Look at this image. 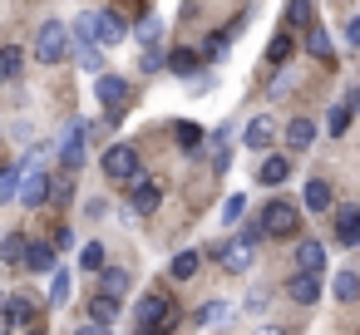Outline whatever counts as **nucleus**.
<instances>
[{
	"label": "nucleus",
	"mask_w": 360,
	"mask_h": 335,
	"mask_svg": "<svg viewBox=\"0 0 360 335\" xmlns=\"http://www.w3.org/2000/svg\"><path fill=\"white\" fill-rule=\"evenodd\" d=\"M70 45H75V35L65 30V20H45L40 35H35V60L40 65H60L70 55Z\"/></svg>",
	"instance_id": "nucleus-1"
},
{
	"label": "nucleus",
	"mask_w": 360,
	"mask_h": 335,
	"mask_svg": "<svg viewBox=\"0 0 360 335\" xmlns=\"http://www.w3.org/2000/svg\"><path fill=\"white\" fill-rule=\"evenodd\" d=\"M178 325V310L163 301V296H143L139 301V330H158V335H168Z\"/></svg>",
	"instance_id": "nucleus-2"
},
{
	"label": "nucleus",
	"mask_w": 360,
	"mask_h": 335,
	"mask_svg": "<svg viewBox=\"0 0 360 335\" xmlns=\"http://www.w3.org/2000/svg\"><path fill=\"white\" fill-rule=\"evenodd\" d=\"M104 178H114V183H134V178H139V153H134V143L104 148Z\"/></svg>",
	"instance_id": "nucleus-3"
},
{
	"label": "nucleus",
	"mask_w": 360,
	"mask_h": 335,
	"mask_svg": "<svg viewBox=\"0 0 360 335\" xmlns=\"http://www.w3.org/2000/svg\"><path fill=\"white\" fill-rule=\"evenodd\" d=\"M94 94H99V104H104L109 124H114V119H124V109H129V84H124L119 74H99Z\"/></svg>",
	"instance_id": "nucleus-4"
},
{
	"label": "nucleus",
	"mask_w": 360,
	"mask_h": 335,
	"mask_svg": "<svg viewBox=\"0 0 360 335\" xmlns=\"http://www.w3.org/2000/svg\"><path fill=\"white\" fill-rule=\"evenodd\" d=\"M262 227H266V237H291V232L301 227V217H296L291 202H271V207L262 212Z\"/></svg>",
	"instance_id": "nucleus-5"
},
{
	"label": "nucleus",
	"mask_w": 360,
	"mask_h": 335,
	"mask_svg": "<svg viewBox=\"0 0 360 335\" xmlns=\"http://www.w3.org/2000/svg\"><path fill=\"white\" fill-rule=\"evenodd\" d=\"M158 202H163V192H158V183H143V173L129 183V207L134 212H143V217H153L158 212Z\"/></svg>",
	"instance_id": "nucleus-6"
},
{
	"label": "nucleus",
	"mask_w": 360,
	"mask_h": 335,
	"mask_svg": "<svg viewBox=\"0 0 360 335\" xmlns=\"http://www.w3.org/2000/svg\"><path fill=\"white\" fill-rule=\"evenodd\" d=\"M252 256H257V242H252V237H237V242L222 247V266H227V271H247Z\"/></svg>",
	"instance_id": "nucleus-7"
},
{
	"label": "nucleus",
	"mask_w": 360,
	"mask_h": 335,
	"mask_svg": "<svg viewBox=\"0 0 360 335\" xmlns=\"http://www.w3.org/2000/svg\"><path fill=\"white\" fill-rule=\"evenodd\" d=\"M286 178H291V163H286L281 153H266L262 168H257V183H262V188H276V183H286Z\"/></svg>",
	"instance_id": "nucleus-8"
},
{
	"label": "nucleus",
	"mask_w": 360,
	"mask_h": 335,
	"mask_svg": "<svg viewBox=\"0 0 360 335\" xmlns=\"http://www.w3.org/2000/svg\"><path fill=\"white\" fill-rule=\"evenodd\" d=\"M286 296H291L296 306H311V301H321V281H316L311 271H301V276L286 281Z\"/></svg>",
	"instance_id": "nucleus-9"
},
{
	"label": "nucleus",
	"mask_w": 360,
	"mask_h": 335,
	"mask_svg": "<svg viewBox=\"0 0 360 335\" xmlns=\"http://www.w3.org/2000/svg\"><path fill=\"white\" fill-rule=\"evenodd\" d=\"M335 242L360 247V207H340L335 212Z\"/></svg>",
	"instance_id": "nucleus-10"
},
{
	"label": "nucleus",
	"mask_w": 360,
	"mask_h": 335,
	"mask_svg": "<svg viewBox=\"0 0 360 335\" xmlns=\"http://www.w3.org/2000/svg\"><path fill=\"white\" fill-rule=\"evenodd\" d=\"M84 133H89V124H75V129L65 133V143H60V158H65L70 168H79V163H84Z\"/></svg>",
	"instance_id": "nucleus-11"
},
{
	"label": "nucleus",
	"mask_w": 360,
	"mask_h": 335,
	"mask_svg": "<svg viewBox=\"0 0 360 335\" xmlns=\"http://www.w3.org/2000/svg\"><path fill=\"white\" fill-rule=\"evenodd\" d=\"M45 197H50V178H45L40 168H30V173H25V183H20V202H30V207H40Z\"/></svg>",
	"instance_id": "nucleus-12"
},
{
	"label": "nucleus",
	"mask_w": 360,
	"mask_h": 335,
	"mask_svg": "<svg viewBox=\"0 0 360 335\" xmlns=\"http://www.w3.org/2000/svg\"><path fill=\"white\" fill-rule=\"evenodd\" d=\"M129 286H134V276H129L124 266H104V271H99V291H104V296L119 301V296H129Z\"/></svg>",
	"instance_id": "nucleus-13"
},
{
	"label": "nucleus",
	"mask_w": 360,
	"mask_h": 335,
	"mask_svg": "<svg viewBox=\"0 0 360 335\" xmlns=\"http://www.w3.org/2000/svg\"><path fill=\"white\" fill-rule=\"evenodd\" d=\"M271 138H276V124H271L266 114H257V119L247 124V133H242V143H247V148H266Z\"/></svg>",
	"instance_id": "nucleus-14"
},
{
	"label": "nucleus",
	"mask_w": 360,
	"mask_h": 335,
	"mask_svg": "<svg viewBox=\"0 0 360 335\" xmlns=\"http://www.w3.org/2000/svg\"><path fill=\"white\" fill-rule=\"evenodd\" d=\"M25 261H30V271H60V266H55V261H60V247H55V242H30V256H25Z\"/></svg>",
	"instance_id": "nucleus-15"
},
{
	"label": "nucleus",
	"mask_w": 360,
	"mask_h": 335,
	"mask_svg": "<svg viewBox=\"0 0 360 335\" xmlns=\"http://www.w3.org/2000/svg\"><path fill=\"white\" fill-rule=\"evenodd\" d=\"M296 266L311 271V276H321V266H326V247H321V242H301V247H296Z\"/></svg>",
	"instance_id": "nucleus-16"
},
{
	"label": "nucleus",
	"mask_w": 360,
	"mask_h": 335,
	"mask_svg": "<svg viewBox=\"0 0 360 335\" xmlns=\"http://www.w3.org/2000/svg\"><path fill=\"white\" fill-rule=\"evenodd\" d=\"M70 55H75V65H79V70H89V74H99V65H104L94 40H75V45H70Z\"/></svg>",
	"instance_id": "nucleus-17"
},
{
	"label": "nucleus",
	"mask_w": 360,
	"mask_h": 335,
	"mask_svg": "<svg viewBox=\"0 0 360 335\" xmlns=\"http://www.w3.org/2000/svg\"><path fill=\"white\" fill-rule=\"evenodd\" d=\"M286 143H291L296 153L311 148V143H316V124H311V119H291V124H286Z\"/></svg>",
	"instance_id": "nucleus-18"
},
{
	"label": "nucleus",
	"mask_w": 360,
	"mask_h": 335,
	"mask_svg": "<svg viewBox=\"0 0 360 335\" xmlns=\"http://www.w3.org/2000/svg\"><path fill=\"white\" fill-rule=\"evenodd\" d=\"M330 291H335V301H360V271H335V281H330Z\"/></svg>",
	"instance_id": "nucleus-19"
},
{
	"label": "nucleus",
	"mask_w": 360,
	"mask_h": 335,
	"mask_svg": "<svg viewBox=\"0 0 360 335\" xmlns=\"http://www.w3.org/2000/svg\"><path fill=\"white\" fill-rule=\"evenodd\" d=\"M20 74H25V50L6 45V50H0V79H20Z\"/></svg>",
	"instance_id": "nucleus-20"
},
{
	"label": "nucleus",
	"mask_w": 360,
	"mask_h": 335,
	"mask_svg": "<svg viewBox=\"0 0 360 335\" xmlns=\"http://www.w3.org/2000/svg\"><path fill=\"white\" fill-rule=\"evenodd\" d=\"M25 256H30V242H25L20 232H11L6 242H0V261H6V266H20Z\"/></svg>",
	"instance_id": "nucleus-21"
},
{
	"label": "nucleus",
	"mask_w": 360,
	"mask_h": 335,
	"mask_svg": "<svg viewBox=\"0 0 360 335\" xmlns=\"http://www.w3.org/2000/svg\"><path fill=\"white\" fill-rule=\"evenodd\" d=\"M173 133H178V148H183V153H198V148L207 143V133H202V124H178Z\"/></svg>",
	"instance_id": "nucleus-22"
},
{
	"label": "nucleus",
	"mask_w": 360,
	"mask_h": 335,
	"mask_svg": "<svg viewBox=\"0 0 360 335\" xmlns=\"http://www.w3.org/2000/svg\"><path fill=\"white\" fill-rule=\"evenodd\" d=\"M124 35H129V25L119 15H99V45H119Z\"/></svg>",
	"instance_id": "nucleus-23"
},
{
	"label": "nucleus",
	"mask_w": 360,
	"mask_h": 335,
	"mask_svg": "<svg viewBox=\"0 0 360 335\" xmlns=\"http://www.w3.org/2000/svg\"><path fill=\"white\" fill-rule=\"evenodd\" d=\"M20 183H25L20 168H0V202H15L20 197Z\"/></svg>",
	"instance_id": "nucleus-24"
},
{
	"label": "nucleus",
	"mask_w": 360,
	"mask_h": 335,
	"mask_svg": "<svg viewBox=\"0 0 360 335\" xmlns=\"http://www.w3.org/2000/svg\"><path fill=\"white\" fill-rule=\"evenodd\" d=\"M306 207H311V212H326V207H330V188H326L321 178L306 183Z\"/></svg>",
	"instance_id": "nucleus-25"
},
{
	"label": "nucleus",
	"mask_w": 360,
	"mask_h": 335,
	"mask_svg": "<svg viewBox=\"0 0 360 335\" xmlns=\"http://www.w3.org/2000/svg\"><path fill=\"white\" fill-rule=\"evenodd\" d=\"M70 296H75V281H70V271L60 266V271H55V286H50V306H70Z\"/></svg>",
	"instance_id": "nucleus-26"
},
{
	"label": "nucleus",
	"mask_w": 360,
	"mask_h": 335,
	"mask_svg": "<svg viewBox=\"0 0 360 335\" xmlns=\"http://www.w3.org/2000/svg\"><path fill=\"white\" fill-rule=\"evenodd\" d=\"M139 40H143V50H153V45L163 40V20H158V15H143V20H139Z\"/></svg>",
	"instance_id": "nucleus-27"
},
{
	"label": "nucleus",
	"mask_w": 360,
	"mask_h": 335,
	"mask_svg": "<svg viewBox=\"0 0 360 335\" xmlns=\"http://www.w3.org/2000/svg\"><path fill=\"white\" fill-rule=\"evenodd\" d=\"M306 50H311V60H330V35H326L321 25H311V35H306Z\"/></svg>",
	"instance_id": "nucleus-28"
},
{
	"label": "nucleus",
	"mask_w": 360,
	"mask_h": 335,
	"mask_svg": "<svg viewBox=\"0 0 360 335\" xmlns=\"http://www.w3.org/2000/svg\"><path fill=\"white\" fill-rule=\"evenodd\" d=\"M168 70H173L178 79H188V74L198 70V55H193V50H173V55H168Z\"/></svg>",
	"instance_id": "nucleus-29"
},
{
	"label": "nucleus",
	"mask_w": 360,
	"mask_h": 335,
	"mask_svg": "<svg viewBox=\"0 0 360 335\" xmlns=\"http://www.w3.org/2000/svg\"><path fill=\"white\" fill-rule=\"evenodd\" d=\"M198 261H202L198 251H178V256H173V281H188V276H198Z\"/></svg>",
	"instance_id": "nucleus-30"
},
{
	"label": "nucleus",
	"mask_w": 360,
	"mask_h": 335,
	"mask_svg": "<svg viewBox=\"0 0 360 335\" xmlns=\"http://www.w3.org/2000/svg\"><path fill=\"white\" fill-rule=\"evenodd\" d=\"M114 315H119V301L99 291V296H94V320H99V325H114Z\"/></svg>",
	"instance_id": "nucleus-31"
},
{
	"label": "nucleus",
	"mask_w": 360,
	"mask_h": 335,
	"mask_svg": "<svg viewBox=\"0 0 360 335\" xmlns=\"http://www.w3.org/2000/svg\"><path fill=\"white\" fill-rule=\"evenodd\" d=\"M286 60H291V35H276L266 45V65H286Z\"/></svg>",
	"instance_id": "nucleus-32"
},
{
	"label": "nucleus",
	"mask_w": 360,
	"mask_h": 335,
	"mask_svg": "<svg viewBox=\"0 0 360 335\" xmlns=\"http://www.w3.org/2000/svg\"><path fill=\"white\" fill-rule=\"evenodd\" d=\"M286 25H306L311 30V0H291V6H286Z\"/></svg>",
	"instance_id": "nucleus-33"
},
{
	"label": "nucleus",
	"mask_w": 360,
	"mask_h": 335,
	"mask_svg": "<svg viewBox=\"0 0 360 335\" xmlns=\"http://www.w3.org/2000/svg\"><path fill=\"white\" fill-rule=\"evenodd\" d=\"M326 129H330V133L340 138V133L350 129V104H335V109H330V119H326Z\"/></svg>",
	"instance_id": "nucleus-34"
},
{
	"label": "nucleus",
	"mask_w": 360,
	"mask_h": 335,
	"mask_svg": "<svg viewBox=\"0 0 360 335\" xmlns=\"http://www.w3.org/2000/svg\"><path fill=\"white\" fill-rule=\"evenodd\" d=\"M139 65H143V74H158V70H168V55L153 45V50H143V60H139Z\"/></svg>",
	"instance_id": "nucleus-35"
},
{
	"label": "nucleus",
	"mask_w": 360,
	"mask_h": 335,
	"mask_svg": "<svg viewBox=\"0 0 360 335\" xmlns=\"http://www.w3.org/2000/svg\"><path fill=\"white\" fill-rule=\"evenodd\" d=\"M242 207H247V197H242V192H232V197L222 202V222H227V227H232V222H242Z\"/></svg>",
	"instance_id": "nucleus-36"
},
{
	"label": "nucleus",
	"mask_w": 360,
	"mask_h": 335,
	"mask_svg": "<svg viewBox=\"0 0 360 335\" xmlns=\"http://www.w3.org/2000/svg\"><path fill=\"white\" fill-rule=\"evenodd\" d=\"M79 261H84L89 271H104V247H99V242H89V247L79 251Z\"/></svg>",
	"instance_id": "nucleus-37"
},
{
	"label": "nucleus",
	"mask_w": 360,
	"mask_h": 335,
	"mask_svg": "<svg viewBox=\"0 0 360 335\" xmlns=\"http://www.w3.org/2000/svg\"><path fill=\"white\" fill-rule=\"evenodd\" d=\"M6 315H11L15 325H25V320H30V301H25V296H11V306H6Z\"/></svg>",
	"instance_id": "nucleus-38"
},
{
	"label": "nucleus",
	"mask_w": 360,
	"mask_h": 335,
	"mask_svg": "<svg viewBox=\"0 0 360 335\" xmlns=\"http://www.w3.org/2000/svg\"><path fill=\"white\" fill-rule=\"evenodd\" d=\"M227 315H232V306H227V301H212V306L202 310V325H222Z\"/></svg>",
	"instance_id": "nucleus-39"
},
{
	"label": "nucleus",
	"mask_w": 360,
	"mask_h": 335,
	"mask_svg": "<svg viewBox=\"0 0 360 335\" xmlns=\"http://www.w3.org/2000/svg\"><path fill=\"white\" fill-rule=\"evenodd\" d=\"M227 45H232V35H212V40L202 45V55H207V60H222V55H227Z\"/></svg>",
	"instance_id": "nucleus-40"
},
{
	"label": "nucleus",
	"mask_w": 360,
	"mask_h": 335,
	"mask_svg": "<svg viewBox=\"0 0 360 335\" xmlns=\"http://www.w3.org/2000/svg\"><path fill=\"white\" fill-rule=\"evenodd\" d=\"M55 247H60V251H70V247H75V232H70V227H60V232H55Z\"/></svg>",
	"instance_id": "nucleus-41"
},
{
	"label": "nucleus",
	"mask_w": 360,
	"mask_h": 335,
	"mask_svg": "<svg viewBox=\"0 0 360 335\" xmlns=\"http://www.w3.org/2000/svg\"><path fill=\"white\" fill-rule=\"evenodd\" d=\"M345 40H350V45H355V50H360V15H355V20H350V25H345Z\"/></svg>",
	"instance_id": "nucleus-42"
},
{
	"label": "nucleus",
	"mask_w": 360,
	"mask_h": 335,
	"mask_svg": "<svg viewBox=\"0 0 360 335\" xmlns=\"http://www.w3.org/2000/svg\"><path fill=\"white\" fill-rule=\"evenodd\" d=\"M79 335H109V330H104V325H99V320H89V325H84V330H79Z\"/></svg>",
	"instance_id": "nucleus-43"
},
{
	"label": "nucleus",
	"mask_w": 360,
	"mask_h": 335,
	"mask_svg": "<svg viewBox=\"0 0 360 335\" xmlns=\"http://www.w3.org/2000/svg\"><path fill=\"white\" fill-rule=\"evenodd\" d=\"M252 335H286L281 325H262V330H252Z\"/></svg>",
	"instance_id": "nucleus-44"
},
{
	"label": "nucleus",
	"mask_w": 360,
	"mask_h": 335,
	"mask_svg": "<svg viewBox=\"0 0 360 335\" xmlns=\"http://www.w3.org/2000/svg\"><path fill=\"white\" fill-rule=\"evenodd\" d=\"M6 306H11V296H6V291H0V310H6Z\"/></svg>",
	"instance_id": "nucleus-45"
},
{
	"label": "nucleus",
	"mask_w": 360,
	"mask_h": 335,
	"mask_svg": "<svg viewBox=\"0 0 360 335\" xmlns=\"http://www.w3.org/2000/svg\"><path fill=\"white\" fill-rule=\"evenodd\" d=\"M25 335H45V330H40V325H30V330H25Z\"/></svg>",
	"instance_id": "nucleus-46"
},
{
	"label": "nucleus",
	"mask_w": 360,
	"mask_h": 335,
	"mask_svg": "<svg viewBox=\"0 0 360 335\" xmlns=\"http://www.w3.org/2000/svg\"><path fill=\"white\" fill-rule=\"evenodd\" d=\"M139 335H158V330H139Z\"/></svg>",
	"instance_id": "nucleus-47"
}]
</instances>
